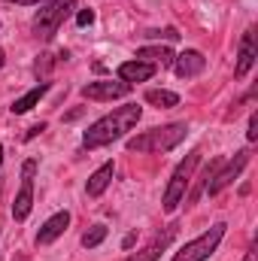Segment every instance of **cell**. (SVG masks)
<instances>
[{
    "instance_id": "cell-1",
    "label": "cell",
    "mask_w": 258,
    "mask_h": 261,
    "mask_svg": "<svg viewBox=\"0 0 258 261\" xmlns=\"http://www.w3.org/2000/svg\"><path fill=\"white\" fill-rule=\"evenodd\" d=\"M143 110L137 103H125V107H116L110 116L97 119L91 128L82 134V146L85 149H100V146H110L113 140L125 137L128 130H134V125L140 122Z\"/></svg>"
},
{
    "instance_id": "cell-2",
    "label": "cell",
    "mask_w": 258,
    "mask_h": 261,
    "mask_svg": "<svg viewBox=\"0 0 258 261\" xmlns=\"http://www.w3.org/2000/svg\"><path fill=\"white\" fill-rule=\"evenodd\" d=\"M186 134H189V125L186 122H170L164 128H152V130H143V134L131 137L128 149L131 152H158L161 155V152L176 149L186 140Z\"/></svg>"
},
{
    "instance_id": "cell-3",
    "label": "cell",
    "mask_w": 258,
    "mask_h": 261,
    "mask_svg": "<svg viewBox=\"0 0 258 261\" xmlns=\"http://www.w3.org/2000/svg\"><path fill=\"white\" fill-rule=\"evenodd\" d=\"M197 164H200V152H192L186 161L176 164V170H173V176H170V182H167L164 200H161V210H164V213H173V210L179 206V200L186 197V189H189V182H192V173H194Z\"/></svg>"
},
{
    "instance_id": "cell-4",
    "label": "cell",
    "mask_w": 258,
    "mask_h": 261,
    "mask_svg": "<svg viewBox=\"0 0 258 261\" xmlns=\"http://www.w3.org/2000/svg\"><path fill=\"white\" fill-rule=\"evenodd\" d=\"M225 222H216L213 228H207L200 237H194V240H189L176 255L170 261H207L213 252H216V246L222 243V237H225Z\"/></svg>"
},
{
    "instance_id": "cell-5",
    "label": "cell",
    "mask_w": 258,
    "mask_h": 261,
    "mask_svg": "<svg viewBox=\"0 0 258 261\" xmlns=\"http://www.w3.org/2000/svg\"><path fill=\"white\" fill-rule=\"evenodd\" d=\"M73 9H76V0H52V3H46V6L34 15V31H37V37L52 40Z\"/></svg>"
},
{
    "instance_id": "cell-6",
    "label": "cell",
    "mask_w": 258,
    "mask_h": 261,
    "mask_svg": "<svg viewBox=\"0 0 258 261\" xmlns=\"http://www.w3.org/2000/svg\"><path fill=\"white\" fill-rule=\"evenodd\" d=\"M246 164H249V152H246V149L234 152V158H231L222 170H216V173H213V179L207 182V195H210V197L222 195V192H225V189L240 176V173H243V167H246Z\"/></svg>"
},
{
    "instance_id": "cell-7",
    "label": "cell",
    "mask_w": 258,
    "mask_h": 261,
    "mask_svg": "<svg viewBox=\"0 0 258 261\" xmlns=\"http://www.w3.org/2000/svg\"><path fill=\"white\" fill-rule=\"evenodd\" d=\"M34 173H37V161H24L21 167V189L12 200V219L15 222H24L31 216V206H34Z\"/></svg>"
},
{
    "instance_id": "cell-8",
    "label": "cell",
    "mask_w": 258,
    "mask_h": 261,
    "mask_svg": "<svg viewBox=\"0 0 258 261\" xmlns=\"http://www.w3.org/2000/svg\"><path fill=\"white\" fill-rule=\"evenodd\" d=\"M131 91L128 82H88V85H82V97H88V100H116V97H125Z\"/></svg>"
},
{
    "instance_id": "cell-9",
    "label": "cell",
    "mask_w": 258,
    "mask_h": 261,
    "mask_svg": "<svg viewBox=\"0 0 258 261\" xmlns=\"http://www.w3.org/2000/svg\"><path fill=\"white\" fill-rule=\"evenodd\" d=\"M67 225H70V213H67V210L55 213L52 219H46L43 228H40V234H37V246H49V243H55V240L67 231Z\"/></svg>"
},
{
    "instance_id": "cell-10",
    "label": "cell",
    "mask_w": 258,
    "mask_h": 261,
    "mask_svg": "<svg viewBox=\"0 0 258 261\" xmlns=\"http://www.w3.org/2000/svg\"><path fill=\"white\" fill-rule=\"evenodd\" d=\"M203 67H207V58H203L197 49H186V52L176 55V61H173V70H176L179 79H192L197 73H203Z\"/></svg>"
},
{
    "instance_id": "cell-11",
    "label": "cell",
    "mask_w": 258,
    "mask_h": 261,
    "mask_svg": "<svg viewBox=\"0 0 258 261\" xmlns=\"http://www.w3.org/2000/svg\"><path fill=\"white\" fill-rule=\"evenodd\" d=\"M255 64V31L249 28L246 34H243V40H240V55H237V67H234V76L237 79H243L249 70Z\"/></svg>"
},
{
    "instance_id": "cell-12",
    "label": "cell",
    "mask_w": 258,
    "mask_h": 261,
    "mask_svg": "<svg viewBox=\"0 0 258 261\" xmlns=\"http://www.w3.org/2000/svg\"><path fill=\"white\" fill-rule=\"evenodd\" d=\"M113 173H116V164H113V161L100 164V167L88 176V186H85L88 197H100V195H104V192L110 189V182H113Z\"/></svg>"
},
{
    "instance_id": "cell-13",
    "label": "cell",
    "mask_w": 258,
    "mask_h": 261,
    "mask_svg": "<svg viewBox=\"0 0 258 261\" xmlns=\"http://www.w3.org/2000/svg\"><path fill=\"white\" fill-rule=\"evenodd\" d=\"M155 76V64H149V61H125V64H119V79L122 82H146V79H152Z\"/></svg>"
},
{
    "instance_id": "cell-14",
    "label": "cell",
    "mask_w": 258,
    "mask_h": 261,
    "mask_svg": "<svg viewBox=\"0 0 258 261\" xmlns=\"http://www.w3.org/2000/svg\"><path fill=\"white\" fill-rule=\"evenodd\" d=\"M137 61H149V64L155 61V64H161V67H173L176 55L170 49H164V46H146V49L137 52Z\"/></svg>"
},
{
    "instance_id": "cell-15",
    "label": "cell",
    "mask_w": 258,
    "mask_h": 261,
    "mask_svg": "<svg viewBox=\"0 0 258 261\" xmlns=\"http://www.w3.org/2000/svg\"><path fill=\"white\" fill-rule=\"evenodd\" d=\"M46 91H49V82H40V85H34V88H31L24 97H18V100L12 103V113H15V116H24L28 110H34V107L40 103V97H43Z\"/></svg>"
},
{
    "instance_id": "cell-16",
    "label": "cell",
    "mask_w": 258,
    "mask_h": 261,
    "mask_svg": "<svg viewBox=\"0 0 258 261\" xmlns=\"http://www.w3.org/2000/svg\"><path fill=\"white\" fill-rule=\"evenodd\" d=\"M146 103L158 107V110H170L179 103V94L176 91H167V88H149L146 91Z\"/></svg>"
},
{
    "instance_id": "cell-17",
    "label": "cell",
    "mask_w": 258,
    "mask_h": 261,
    "mask_svg": "<svg viewBox=\"0 0 258 261\" xmlns=\"http://www.w3.org/2000/svg\"><path fill=\"white\" fill-rule=\"evenodd\" d=\"M167 240H170V234H164V237H158L152 246H146L143 252H137V255H131V258L125 261H158V255H161V249L167 246Z\"/></svg>"
},
{
    "instance_id": "cell-18",
    "label": "cell",
    "mask_w": 258,
    "mask_h": 261,
    "mask_svg": "<svg viewBox=\"0 0 258 261\" xmlns=\"http://www.w3.org/2000/svg\"><path fill=\"white\" fill-rule=\"evenodd\" d=\"M107 240V225H91L85 234H82V246L85 249H94V246H100Z\"/></svg>"
},
{
    "instance_id": "cell-19",
    "label": "cell",
    "mask_w": 258,
    "mask_h": 261,
    "mask_svg": "<svg viewBox=\"0 0 258 261\" xmlns=\"http://www.w3.org/2000/svg\"><path fill=\"white\" fill-rule=\"evenodd\" d=\"M246 137H249V143H255L258 140V116L255 113L249 116V130H246Z\"/></svg>"
},
{
    "instance_id": "cell-20",
    "label": "cell",
    "mask_w": 258,
    "mask_h": 261,
    "mask_svg": "<svg viewBox=\"0 0 258 261\" xmlns=\"http://www.w3.org/2000/svg\"><path fill=\"white\" fill-rule=\"evenodd\" d=\"M91 21H94V12H91V9H82V12L76 15V24H79V28H85V24H91Z\"/></svg>"
},
{
    "instance_id": "cell-21",
    "label": "cell",
    "mask_w": 258,
    "mask_h": 261,
    "mask_svg": "<svg viewBox=\"0 0 258 261\" xmlns=\"http://www.w3.org/2000/svg\"><path fill=\"white\" fill-rule=\"evenodd\" d=\"M43 130H46V125L40 122V125H34V128L28 130V134H24V140H34V137H37V134H43Z\"/></svg>"
},
{
    "instance_id": "cell-22",
    "label": "cell",
    "mask_w": 258,
    "mask_h": 261,
    "mask_svg": "<svg viewBox=\"0 0 258 261\" xmlns=\"http://www.w3.org/2000/svg\"><path fill=\"white\" fill-rule=\"evenodd\" d=\"M134 243H137V237H134V234H128V237H125V240H122V249H131V246H134Z\"/></svg>"
},
{
    "instance_id": "cell-23",
    "label": "cell",
    "mask_w": 258,
    "mask_h": 261,
    "mask_svg": "<svg viewBox=\"0 0 258 261\" xmlns=\"http://www.w3.org/2000/svg\"><path fill=\"white\" fill-rule=\"evenodd\" d=\"M9 3H18V6H37V3H43V0H9Z\"/></svg>"
},
{
    "instance_id": "cell-24",
    "label": "cell",
    "mask_w": 258,
    "mask_h": 261,
    "mask_svg": "<svg viewBox=\"0 0 258 261\" xmlns=\"http://www.w3.org/2000/svg\"><path fill=\"white\" fill-rule=\"evenodd\" d=\"M79 116H82V110H73V113H67L64 119H67V122H73V119H79Z\"/></svg>"
},
{
    "instance_id": "cell-25",
    "label": "cell",
    "mask_w": 258,
    "mask_h": 261,
    "mask_svg": "<svg viewBox=\"0 0 258 261\" xmlns=\"http://www.w3.org/2000/svg\"><path fill=\"white\" fill-rule=\"evenodd\" d=\"M243 261H258V252H255V246H252V249L246 252V258H243Z\"/></svg>"
},
{
    "instance_id": "cell-26",
    "label": "cell",
    "mask_w": 258,
    "mask_h": 261,
    "mask_svg": "<svg viewBox=\"0 0 258 261\" xmlns=\"http://www.w3.org/2000/svg\"><path fill=\"white\" fill-rule=\"evenodd\" d=\"M6 64V52H3V49H0V67Z\"/></svg>"
},
{
    "instance_id": "cell-27",
    "label": "cell",
    "mask_w": 258,
    "mask_h": 261,
    "mask_svg": "<svg viewBox=\"0 0 258 261\" xmlns=\"http://www.w3.org/2000/svg\"><path fill=\"white\" fill-rule=\"evenodd\" d=\"M0 167H3V146H0Z\"/></svg>"
},
{
    "instance_id": "cell-28",
    "label": "cell",
    "mask_w": 258,
    "mask_h": 261,
    "mask_svg": "<svg viewBox=\"0 0 258 261\" xmlns=\"http://www.w3.org/2000/svg\"><path fill=\"white\" fill-rule=\"evenodd\" d=\"M15 261H24V258H15Z\"/></svg>"
}]
</instances>
